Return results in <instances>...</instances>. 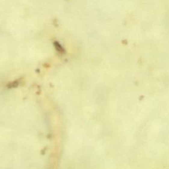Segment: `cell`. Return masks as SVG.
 Segmentation results:
<instances>
[{"label":"cell","mask_w":169,"mask_h":169,"mask_svg":"<svg viewBox=\"0 0 169 169\" xmlns=\"http://www.w3.org/2000/svg\"><path fill=\"white\" fill-rule=\"evenodd\" d=\"M17 85H18V83L15 81V82H13V83H10L9 85H8V87H9V88H13V87H17Z\"/></svg>","instance_id":"obj_1"}]
</instances>
